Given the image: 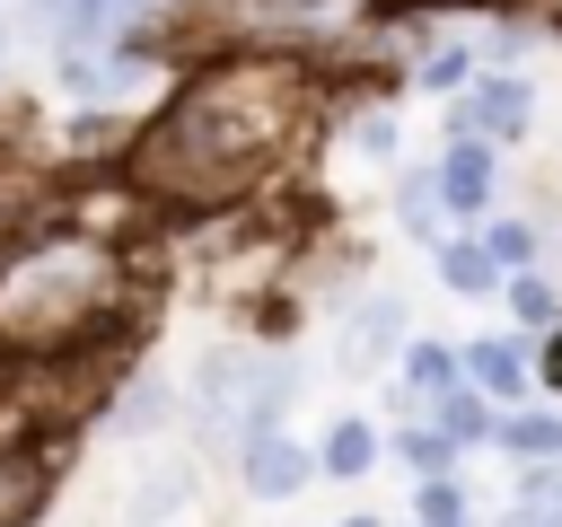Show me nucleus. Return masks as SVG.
Wrapping results in <instances>:
<instances>
[{"label": "nucleus", "mask_w": 562, "mask_h": 527, "mask_svg": "<svg viewBox=\"0 0 562 527\" xmlns=\"http://www.w3.org/2000/svg\"><path fill=\"white\" fill-rule=\"evenodd\" d=\"M299 123V79L281 61H228L202 70L140 141H132V184L167 211H220L255 184V167L290 141Z\"/></svg>", "instance_id": "1"}, {"label": "nucleus", "mask_w": 562, "mask_h": 527, "mask_svg": "<svg viewBox=\"0 0 562 527\" xmlns=\"http://www.w3.org/2000/svg\"><path fill=\"white\" fill-rule=\"evenodd\" d=\"M123 307V255L97 228H26L0 246V351L61 360L88 351Z\"/></svg>", "instance_id": "2"}, {"label": "nucleus", "mask_w": 562, "mask_h": 527, "mask_svg": "<svg viewBox=\"0 0 562 527\" xmlns=\"http://www.w3.org/2000/svg\"><path fill=\"white\" fill-rule=\"evenodd\" d=\"M281 378L255 360V351H211L202 369H193V422H202V439H255V430H272V413H281Z\"/></svg>", "instance_id": "3"}, {"label": "nucleus", "mask_w": 562, "mask_h": 527, "mask_svg": "<svg viewBox=\"0 0 562 527\" xmlns=\"http://www.w3.org/2000/svg\"><path fill=\"white\" fill-rule=\"evenodd\" d=\"M307 474H316V457H307L290 430H255V439H237V483H246L255 501H290Z\"/></svg>", "instance_id": "4"}, {"label": "nucleus", "mask_w": 562, "mask_h": 527, "mask_svg": "<svg viewBox=\"0 0 562 527\" xmlns=\"http://www.w3.org/2000/svg\"><path fill=\"white\" fill-rule=\"evenodd\" d=\"M167 9H176V0H79V9L61 18V35H70V53H88V44L123 53V44H140L149 18H167Z\"/></svg>", "instance_id": "5"}, {"label": "nucleus", "mask_w": 562, "mask_h": 527, "mask_svg": "<svg viewBox=\"0 0 562 527\" xmlns=\"http://www.w3.org/2000/svg\"><path fill=\"white\" fill-rule=\"evenodd\" d=\"M527 132V88L518 79H474L457 97V141H518Z\"/></svg>", "instance_id": "6"}, {"label": "nucleus", "mask_w": 562, "mask_h": 527, "mask_svg": "<svg viewBox=\"0 0 562 527\" xmlns=\"http://www.w3.org/2000/svg\"><path fill=\"white\" fill-rule=\"evenodd\" d=\"M430 193H439V211H483L492 202V149L483 141H448V158H439V176H430Z\"/></svg>", "instance_id": "7"}, {"label": "nucleus", "mask_w": 562, "mask_h": 527, "mask_svg": "<svg viewBox=\"0 0 562 527\" xmlns=\"http://www.w3.org/2000/svg\"><path fill=\"white\" fill-rule=\"evenodd\" d=\"M386 343H404V299H395V290L351 307V325H342V360H351V369H369Z\"/></svg>", "instance_id": "8"}, {"label": "nucleus", "mask_w": 562, "mask_h": 527, "mask_svg": "<svg viewBox=\"0 0 562 527\" xmlns=\"http://www.w3.org/2000/svg\"><path fill=\"white\" fill-rule=\"evenodd\" d=\"M465 369H474V386H483V404H509V395H527V351H518L509 334H492V343H474V351H465Z\"/></svg>", "instance_id": "9"}, {"label": "nucleus", "mask_w": 562, "mask_h": 527, "mask_svg": "<svg viewBox=\"0 0 562 527\" xmlns=\"http://www.w3.org/2000/svg\"><path fill=\"white\" fill-rule=\"evenodd\" d=\"M184 501H193V466H176V457H167V466H149V474L132 483V527H167Z\"/></svg>", "instance_id": "10"}, {"label": "nucleus", "mask_w": 562, "mask_h": 527, "mask_svg": "<svg viewBox=\"0 0 562 527\" xmlns=\"http://www.w3.org/2000/svg\"><path fill=\"white\" fill-rule=\"evenodd\" d=\"M492 439H501L518 466H553V457H562V422H553V413H509V422H492Z\"/></svg>", "instance_id": "11"}, {"label": "nucleus", "mask_w": 562, "mask_h": 527, "mask_svg": "<svg viewBox=\"0 0 562 527\" xmlns=\"http://www.w3.org/2000/svg\"><path fill=\"white\" fill-rule=\"evenodd\" d=\"M35 501H44V457H26V448H0V527L35 518Z\"/></svg>", "instance_id": "12"}, {"label": "nucleus", "mask_w": 562, "mask_h": 527, "mask_svg": "<svg viewBox=\"0 0 562 527\" xmlns=\"http://www.w3.org/2000/svg\"><path fill=\"white\" fill-rule=\"evenodd\" d=\"M430 264H439V281L448 290H492L501 272H492V255L474 246V237H430Z\"/></svg>", "instance_id": "13"}, {"label": "nucleus", "mask_w": 562, "mask_h": 527, "mask_svg": "<svg viewBox=\"0 0 562 527\" xmlns=\"http://www.w3.org/2000/svg\"><path fill=\"white\" fill-rule=\"evenodd\" d=\"M430 430H439L448 448H474V439H492V404H483L474 386H448V395H439V422H430Z\"/></svg>", "instance_id": "14"}, {"label": "nucleus", "mask_w": 562, "mask_h": 527, "mask_svg": "<svg viewBox=\"0 0 562 527\" xmlns=\"http://www.w3.org/2000/svg\"><path fill=\"white\" fill-rule=\"evenodd\" d=\"M474 246H483V255H492V272H527V264H536V246H544V237H536V220H492V228H483V237H474Z\"/></svg>", "instance_id": "15"}, {"label": "nucleus", "mask_w": 562, "mask_h": 527, "mask_svg": "<svg viewBox=\"0 0 562 527\" xmlns=\"http://www.w3.org/2000/svg\"><path fill=\"white\" fill-rule=\"evenodd\" d=\"M378 466V430L369 422H334L325 430V474H369Z\"/></svg>", "instance_id": "16"}, {"label": "nucleus", "mask_w": 562, "mask_h": 527, "mask_svg": "<svg viewBox=\"0 0 562 527\" xmlns=\"http://www.w3.org/2000/svg\"><path fill=\"white\" fill-rule=\"evenodd\" d=\"M35 193H44V184H35L26 167H0V246H18V237L35 228Z\"/></svg>", "instance_id": "17"}, {"label": "nucleus", "mask_w": 562, "mask_h": 527, "mask_svg": "<svg viewBox=\"0 0 562 527\" xmlns=\"http://www.w3.org/2000/svg\"><path fill=\"white\" fill-rule=\"evenodd\" d=\"M404 386L439 404V395L457 386V351H448V343H413V360H404Z\"/></svg>", "instance_id": "18"}, {"label": "nucleus", "mask_w": 562, "mask_h": 527, "mask_svg": "<svg viewBox=\"0 0 562 527\" xmlns=\"http://www.w3.org/2000/svg\"><path fill=\"white\" fill-rule=\"evenodd\" d=\"M509 316H518V325L536 334V325H553V316H562V299H553V290H544L536 272H518V281H509Z\"/></svg>", "instance_id": "19"}, {"label": "nucleus", "mask_w": 562, "mask_h": 527, "mask_svg": "<svg viewBox=\"0 0 562 527\" xmlns=\"http://www.w3.org/2000/svg\"><path fill=\"white\" fill-rule=\"evenodd\" d=\"M413 509H422V527H465V492H457L448 474H439V483H422V501H413Z\"/></svg>", "instance_id": "20"}, {"label": "nucleus", "mask_w": 562, "mask_h": 527, "mask_svg": "<svg viewBox=\"0 0 562 527\" xmlns=\"http://www.w3.org/2000/svg\"><path fill=\"white\" fill-rule=\"evenodd\" d=\"M167 404H176V395H167V386H132V395H123V413H114V422H123V430H149V422H167Z\"/></svg>", "instance_id": "21"}, {"label": "nucleus", "mask_w": 562, "mask_h": 527, "mask_svg": "<svg viewBox=\"0 0 562 527\" xmlns=\"http://www.w3.org/2000/svg\"><path fill=\"white\" fill-rule=\"evenodd\" d=\"M395 448H404V457H413V466H422V474H430V483H439V474H448V457H457V448H448V439H439V430H404V439H395Z\"/></svg>", "instance_id": "22"}, {"label": "nucleus", "mask_w": 562, "mask_h": 527, "mask_svg": "<svg viewBox=\"0 0 562 527\" xmlns=\"http://www.w3.org/2000/svg\"><path fill=\"white\" fill-rule=\"evenodd\" d=\"M404 220H413L422 237L439 228V193H430V176H413V184H404Z\"/></svg>", "instance_id": "23"}, {"label": "nucleus", "mask_w": 562, "mask_h": 527, "mask_svg": "<svg viewBox=\"0 0 562 527\" xmlns=\"http://www.w3.org/2000/svg\"><path fill=\"white\" fill-rule=\"evenodd\" d=\"M228 9H237V18H272V26H299L316 0H228Z\"/></svg>", "instance_id": "24"}, {"label": "nucleus", "mask_w": 562, "mask_h": 527, "mask_svg": "<svg viewBox=\"0 0 562 527\" xmlns=\"http://www.w3.org/2000/svg\"><path fill=\"white\" fill-rule=\"evenodd\" d=\"M465 70H474V53H465V44H457V53H430V61H422V79H430V88H457Z\"/></svg>", "instance_id": "25"}, {"label": "nucleus", "mask_w": 562, "mask_h": 527, "mask_svg": "<svg viewBox=\"0 0 562 527\" xmlns=\"http://www.w3.org/2000/svg\"><path fill=\"white\" fill-rule=\"evenodd\" d=\"M360 149H369V158H395V114H369V123H360Z\"/></svg>", "instance_id": "26"}, {"label": "nucleus", "mask_w": 562, "mask_h": 527, "mask_svg": "<svg viewBox=\"0 0 562 527\" xmlns=\"http://www.w3.org/2000/svg\"><path fill=\"white\" fill-rule=\"evenodd\" d=\"M35 9H44V18H70V9H79V0H35Z\"/></svg>", "instance_id": "27"}, {"label": "nucleus", "mask_w": 562, "mask_h": 527, "mask_svg": "<svg viewBox=\"0 0 562 527\" xmlns=\"http://www.w3.org/2000/svg\"><path fill=\"white\" fill-rule=\"evenodd\" d=\"M342 527H378V518H342Z\"/></svg>", "instance_id": "28"}]
</instances>
